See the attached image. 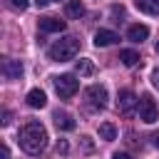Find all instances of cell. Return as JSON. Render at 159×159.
I'll list each match as a JSON object with an SVG mask.
<instances>
[{
	"instance_id": "cell-23",
	"label": "cell",
	"mask_w": 159,
	"mask_h": 159,
	"mask_svg": "<svg viewBox=\"0 0 159 159\" xmlns=\"http://www.w3.org/2000/svg\"><path fill=\"white\" fill-rule=\"evenodd\" d=\"M152 82H154V84H157V87H159V67H157V70H154V72H152Z\"/></svg>"
},
{
	"instance_id": "cell-1",
	"label": "cell",
	"mask_w": 159,
	"mask_h": 159,
	"mask_svg": "<svg viewBox=\"0 0 159 159\" xmlns=\"http://www.w3.org/2000/svg\"><path fill=\"white\" fill-rule=\"evenodd\" d=\"M20 147L27 152V154H40L45 147H47V129L37 122V119H30L25 122V127L20 129Z\"/></svg>"
},
{
	"instance_id": "cell-14",
	"label": "cell",
	"mask_w": 159,
	"mask_h": 159,
	"mask_svg": "<svg viewBox=\"0 0 159 159\" xmlns=\"http://www.w3.org/2000/svg\"><path fill=\"white\" fill-rule=\"evenodd\" d=\"M65 12H67V17H82L84 15V5L80 2V0H70L67 5H65Z\"/></svg>"
},
{
	"instance_id": "cell-5",
	"label": "cell",
	"mask_w": 159,
	"mask_h": 159,
	"mask_svg": "<svg viewBox=\"0 0 159 159\" xmlns=\"http://www.w3.org/2000/svg\"><path fill=\"white\" fill-rule=\"evenodd\" d=\"M84 97H87V102H89L92 107H99V109L107 107V99H109L104 84H89V87L84 89Z\"/></svg>"
},
{
	"instance_id": "cell-17",
	"label": "cell",
	"mask_w": 159,
	"mask_h": 159,
	"mask_svg": "<svg viewBox=\"0 0 159 159\" xmlns=\"http://www.w3.org/2000/svg\"><path fill=\"white\" fill-rule=\"evenodd\" d=\"M75 70H77V75H82V77H89V75H94V65H92L89 60H77Z\"/></svg>"
},
{
	"instance_id": "cell-8",
	"label": "cell",
	"mask_w": 159,
	"mask_h": 159,
	"mask_svg": "<svg viewBox=\"0 0 159 159\" xmlns=\"http://www.w3.org/2000/svg\"><path fill=\"white\" fill-rule=\"evenodd\" d=\"M37 27H40V32H62L65 30V20H57V17L45 15V17L37 20Z\"/></svg>"
},
{
	"instance_id": "cell-22",
	"label": "cell",
	"mask_w": 159,
	"mask_h": 159,
	"mask_svg": "<svg viewBox=\"0 0 159 159\" xmlns=\"http://www.w3.org/2000/svg\"><path fill=\"white\" fill-rule=\"evenodd\" d=\"M7 124H10V112L5 109V112H2V127H7Z\"/></svg>"
},
{
	"instance_id": "cell-26",
	"label": "cell",
	"mask_w": 159,
	"mask_h": 159,
	"mask_svg": "<svg viewBox=\"0 0 159 159\" xmlns=\"http://www.w3.org/2000/svg\"><path fill=\"white\" fill-rule=\"evenodd\" d=\"M157 52H159V42H157Z\"/></svg>"
},
{
	"instance_id": "cell-25",
	"label": "cell",
	"mask_w": 159,
	"mask_h": 159,
	"mask_svg": "<svg viewBox=\"0 0 159 159\" xmlns=\"http://www.w3.org/2000/svg\"><path fill=\"white\" fill-rule=\"evenodd\" d=\"M35 2H37V7H45V5L50 2V0H35Z\"/></svg>"
},
{
	"instance_id": "cell-10",
	"label": "cell",
	"mask_w": 159,
	"mask_h": 159,
	"mask_svg": "<svg viewBox=\"0 0 159 159\" xmlns=\"http://www.w3.org/2000/svg\"><path fill=\"white\" fill-rule=\"evenodd\" d=\"M149 37V27L147 25H129L127 27V40L132 42H144Z\"/></svg>"
},
{
	"instance_id": "cell-2",
	"label": "cell",
	"mask_w": 159,
	"mask_h": 159,
	"mask_svg": "<svg viewBox=\"0 0 159 159\" xmlns=\"http://www.w3.org/2000/svg\"><path fill=\"white\" fill-rule=\"evenodd\" d=\"M80 52V40L75 35H67V37H60L55 45L47 47V57L52 62H67V60H75Z\"/></svg>"
},
{
	"instance_id": "cell-20",
	"label": "cell",
	"mask_w": 159,
	"mask_h": 159,
	"mask_svg": "<svg viewBox=\"0 0 159 159\" xmlns=\"http://www.w3.org/2000/svg\"><path fill=\"white\" fill-rule=\"evenodd\" d=\"M112 159H132V157H129L127 152H114V154H112Z\"/></svg>"
},
{
	"instance_id": "cell-24",
	"label": "cell",
	"mask_w": 159,
	"mask_h": 159,
	"mask_svg": "<svg viewBox=\"0 0 159 159\" xmlns=\"http://www.w3.org/2000/svg\"><path fill=\"white\" fill-rule=\"evenodd\" d=\"M152 139H154V147L159 149V132H154V134H152Z\"/></svg>"
},
{
	"instance_id": "cell-9",
	"label": "cell",
	"mask_w": 159,
	"mask_h": 159,
	"mask_svg": "<svg viewBox=\"0 0 159 159\" xmlns=\"http://www.w3.org/2000/svg\"><path fill=\"white\" fill-rule=\"evenodd\" d=\"M119 40V35L114 32V30H97L94 32V45L97 47H109V45H114Z\"/></svg>"
},
{
	"instance_id": "cell-13",
	"label": "cell",
	"mask_w": 159,
	"mask_h": 159,
	"mask_svg": "<svg viewBox=\"0 0 159 159\" xmlns=\"http://www.w3.org/2000/svg\"><path fill=\"white\" fill-rule=\"evenodd\" d=\"M134 5L147 15H159V0H134Z\"/></svg>"
},
{
	"instance_id": "cell-11",
	"label": "cell",
	"mask_w": 159,
	"mask_h": 159,
	"mask_svg": "<svg viewBox=\"0 0 159 159\" xmlns=\"http://www.w3.org/2000/svg\"><path fill=\"white\" fill-rule=\"evenodd\" d=\"M52 119H55V127L57 129H62V132H70V129H75V119H72V114H67V112H55L52 114Z\"/></svg>"
},
{
	"instance_id": "cell-12",
	"label": "cell",
	"mask_w": 159,
	"mask_h": 159,
	"mask_svg": "<svg viewBox=\"0 0 159 159\" xmlns=\"http://www.w3.org/2000/svg\"><path fill=\"white\" fill-rule=\"evenodd\" d=\"M25 99H27V104H30L32 109H42V107L47 104V97H45V92H42V89H37V87H35V89H30Z\"/></svg>"
},
{
	"instance_id": "cell-3",
	"label": "cell",
	"mask_w": 159,
	"mask_h": 159,
	"mask_svg": "<svg viewBox=\"0 0 159 159\" xmlns=\"http://www.w3.org/2000/svg\"><path fill=\"white\" fill-rule=\"evenodd\" d=\"M52 82H55V89H57V94H60L62 99L75 97V92L80 89V82H77L75 75H57Z\"/></svg>"
},
{
	"instance_id": "cell-19",
	"label": "cell",
	"mask_w": 159,
	"mask_h": 159,
	"mask_svg": "<svg viewBox=\"0 0 159 159\" xmlns=\"http://www.w3.org/2000/svg\"><path fill=\"white\" fill-rule=\"evenodd\" d=\"M12 2V7H17V10H25L27 7V0H10Z\"/></svg>"
},
{
	"instance_id": "cell-6",
	"label": "cell",
	"mask_w": 159,
	"mask_h": 159,
	"mask_svg": "<svg viewBox=\"0 0 159 159\" xmlns=\"http://www.w3.org/2000/svg\"><path fill=\"white\" fill-rule=\"evenodd\" d=\"M137 104H139V99L134 97V92H129V89H122V92H119V97H117V109H119L122 114L129 117Z\"/></svg>"
},
{
	"instance_id": "cell-15",
	"label": "cell",
	"mask_w": 159,
	"mask_h": 159,
	"mask_svg": "<svg viewBox=\"0 0 159 159\" xmlns=\"http://www.w3.org/2000/svg\"><path fill=\"white\" fill-rule=\"evenodd\" d=\"M99 139H104V142L117 139V127H114L112 122H102V124H99Z\"/></svg>"
},
{
	"instance_id": "cell-7",
	"label": "cell",
	"mask_w": 159,
	"mask_h": 159,
	"mask_svg": "<svg viewBox=\"0 0 159 159\" xmlns=\"http://www.w3.org/2000/svg\"><path fill=\"white\" fill-rule=\"evenodd\" d=\"M2 75H5V80H20L22 77V62L12 60V57H5L2 60Z\"/></svg>"
},
{
	"instance_id": "cell-21",
	"label": "cell",
	"mask_w": 159,
	"mask_h": 159,
	"mask_svg": "<svg viewBox=\"0 0 159 159\" xmlns=\"http://www.w3.org/2000/svg\"><path fill=\"white\" fill-rule=\"evenodd\" d=\"M0 157H2V159H10V149H7V144H2V149H0Z\"/></svg>"
},
{
	"instance_id": "cell-4",
	"label": "cell",
	"mask_w": 159,
	"mask_h": 159,
	"mask_svg": "<svg viewBox=\"0 0 159 159\" xmlns=\"http://www.w3.org/2000/svg\"><path fill=\"white\" fill-rule=\"evenodd\" d=\"M139 119L144 124H152L159 119V109H157V102L152 99V94H142L139 99Z\"/></svg>"
},
{
	"instance_id": "cell-16",
	"label": "cell",
	"mask_w": 159,
	"mask_h": 159,
	"mask_svg": "<svg viewBox=\"0 0 159 159\" xmlns=\"http://www.w3.org/2000/svg\"><path fill=\"white\" fill-rule=\"evenodd\" d=\"M119 60H122V65H127V67H134V65L139 62V55H137L134 50H122V52H119Z\"/></svg>"
},
{
	"instance_id": "cell-18",
	"label": "cell",
	"mask_w": 159,
	"mask_h": 159,
	"mask_svg": "<svg viewBox=\"0 0 159 159\" xmlns=\"http://www.w3.org/2000/svg\"><path fill=\"white\" fill-rule=\"evenodd\" d=\"M55 152H57V154H67V152H70V144H67L65 139H60V142L55 144Z\"/></svg>"
}]
</instances>
